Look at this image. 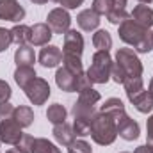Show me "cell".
Wrapping results in <instances>:
<instances>
[{
	"instance_id": "obj_1",
	"label": "cell",
	"mask_w": 153,
	"mask_h": 153,
	"mask_svg": "<svg viewBox=\"0 0 153 153\" xmlns=\"http://www.w3.org/2000/svg\"><path fill=\"white\" fill-rule=\"evenodd\" d=\"M119 27V39L130 46H134V50L137 53H148L153 48L152 41V32L146 27H141L139 23H135L134 20H125Z\"/></svg>"
},
{
	"instance_id": "obj_2",
	"label": "cell",
	"mask_w": 153,
	"mask_h": 153,
	"mask_svg": "<svg viewBox=\"0 0 153 153\" xmlns=\"http://www.w3.org/2000/svg\"><path fill=\"white\" fill-rule=\"evenodd\" d=\"M91 137L100 146L112 144L116 141V137H117L116 119L111 114L98 112V114L94 116V119H93V125H91Z\"/></svg>"
},
{
	"instance_id": "obj_3",
	"label": "cell",
	"mask_w": 153,
	"mask_h": 153,
	"mask_svg": "<svg viewBox=\"0 0 153 153\" xmlns=\"http://www.w3.org/2000/svg\"><path fill=\"white\" fill-rule=\"evenodd\" d=\"M111 70H112V57L109 52L96 50L93 55V62L87 70V76L93 84H107L111 78Z\"/></svg>"
},
{
	"instance_id": "obj_4",
	"label": "cell",
	"mask_w": 153,
	"mask_h": 153,
	"mask_svg": "<svg viewBox=\"0 0 153 153\" xmlns=\"http://www.w3.org/2000/svg\"><path fill=\"white\" fill-rule=\"evenodd\" d=\"M116 62L125 70L126 76H143V62L132 48H119L116 52Z\"/></svg>"
},
{
	"instance_id": "obj_5",
	"label": "cell",
	"mask_w": 153,
	"mask_h": 153,
	"mask_svg": "<svg viewBox=\"0 0 153 153\" xmlns=\"http://www.w3.org/2000/svg\"><path fill=\"white\" fill-rule=\"evenodd\" d=\"M46 23L53 34H66L70 30V25H71V16L64 7H55L48 13Z\"/></svg>"
},
{
	"instance_id": "obj_6",
	"label": "cell",
	"mask_w": 153,
	"mask_h": 153,
	"mask_svg": "<svg viewBox=\"0 0 153 153\" xmlns=\"http://www.w3.org/2000/svg\"><path fill=\"white\" fill-rule=\"evenodd\" d=\"M23 91H25L27 98L30 100V103H34V105H43L48 100V96H50V85H48V82L45 78H39V76H36Z\"/></svg>"
},
{
	"instance_id": "obj_7",
	"label": "cell",
	"mask_w": 153,
	"mask_h": 153,
	"mask_svg": "<svg viewBox=\"0 0 153 153\" xmlns=\"http://www.w3.org/2000/svg\"><path fill=\"white\" fill-rule=\"evenodd\" d=\"M23 18H25V9L18 0H0V20L18 23Z\"/></svg>"
},
{
	"instance_id": "obj_8",
	"label": "cell",
	"mask_w": 153,
	"mask_h": 153,
	"mask_svg": "<svg viewBox=\"0 0 153 153\" xmlns=\"http://www.w3.org/2000/svg\"><path fill=\"white\" fill-rule=\"evenodd\" d=\"M22 135H23L22 126H20L14 119L0 121V143H5V144H13V146H16L18 141L22 139Z\"/></svg>"
},
{
	"instance_id": "obj_9",
	"label": "cell",
	"mask_w": 153,
	"mask_h": 153,
	"mask_svg": "<svg viewBox=\"0 0 153 153\" xmlns=\"http://www.w3.org/2000/svg\"><path fill=\"white\" fill-rule=\"evenodd\" d=\"M84 52V38L80 32H76L75 29H70L64 34V46H62V53L64 55H76L80 57Z\"/></svg>"
},
{
	"instance_id": "obj_10",
	"label": "cell",
	"mask_w": 153,
	"mask_h": 153,
	"mask_svg": "<svg viewBox=\"0 0 153 153\" xmlns=\"http://www.w3.org/2000/svg\"><path fill=\"white\" fill-rule=\"evenodd\" d=\"M116 126H117V135H119L121 139H125V141H135V139L139 137V134H141L139 123L134 121L128 114L123 116V117L116 123Z\"/></svg>"
},
{
	"instance_id": "obj_11",
	"label": "cell",
	"mask_w": 153,
	"mask_h": 153,
	"mask_svg": "<svg viewBox=\"0 0 153 153\" xmlns=\"http://www.w3.org/2000/svg\"><path fill=\"white\" fill-rule=\"evenodd\" d=\"M39 62L43 68H55L62 62V52L59 46L53 45H45V48L39 52Z\"/></svg>"
},
{
	"instance_id": "obj_12",
	"label": "cell",
	"mask_w": 153,
	"mask_h": 153,
	"mask_svg": "<svg viewBox=\"0 0 153 153\" xmlns=\"http://www.w3.org/2000/svg\"><path fill=\"white\" fill-rule=\"evenodd\" d=\"M128 100H130V103H132L139 112H143V114H148V112L153 111V96L150 94V91H146V89H141V91L130 94Z\"/></svg>"
},
{
	"instance_id": "obj_13",
	"label": "cell",
	"mask_w": 153,
	"mask_h": 153,
	"mask_svg": "<svg viewBox=\"0 0 153 153\" xmlns=\"http://www.w3.org/2000/svg\"><path fill=\"white\" fill-rule=\"evenodd\" d=\"M52 36H53V32L48 27V23H36L34 27H30V43L34 46H45V45H48Z\"/></svg>"
},
{
	"instance_id": "obj_14",
	"label": "cell",
	"mask_w": 153,
	"mask_h": 153,
	"mask_svg": "<svg viewBox=\"0 0 153 153\" xmlns=\"http://www.w3.org/2000/svg\"><path fill=\"white\" fill-rule=\"evenodd\" d=\"M76 23L82 30L85 32H91V30H96L100 27V14H96L93 9H84L78 13L76 16Z\"/></svg>"
},
{
	"instance_id": "obj_15",
	"label": "cell",
	"mask_w": 153,
	"mask_h": 153,
	"mask_svg": "<svg viewBox=\"0 0 153 153\" xmlns=\"http://www.w3.org/2000/svg\"><path fill=\"white\" fill-rule=\"evenodd\" d=\"M130 18L139 23L141 27H146V29H152L153 27V9L148 7L146 4H141V5H135Z\"/></svg>"
},
{
	"instance_id": "obj_16",
	"label": "cell",
	"mask_w": 153,
	"mask_h": 153,
	"mask_svg": "<svg viewBox=\"0 0 153 153\" xmlns=\"http://www.w3.org/2000/svg\"><path fill=\"white\" fill-rule=\"evenodd\" d=\"M76 76L78 75H73L71 71H68L64 66L57 70L55 73V84L61 91L64 93H73L75 91V82H76Z\"/></svg>"
},
{
	"instance_id": "obj_17",
	"label": "cell",
	"mask_w": 153,
	"mask_h": 153,
	"mask_svg": "<svg viewBox=\"0 0 153 153\" xmlns=\"http://www.w3.org/2000/svg\"><path fill=\"white\" fill-rule=\"evenodd\" d=\"M53 137H55V141L59 143V144H62V146H70L73 141H75V132H73V126L71 125H68L66 121L64 123H61V125H53Z\"/></svg>"
},
{
	"instance_id": "obj_18",
	"label": "cell",
	"mask_w": 153,
	"mask_h": 153,
	"mask_svg": "<svg viewBox=\"0 0 153 153\" xmlns=\"http://www.w3.org/2000/svg\"><path fill=\"white\" fill-rule=\"evenodd\" d=\"M100 112L111 114V116H112V117L116 119V123H117V121H119L123 116H126L125 105H123V102H121L119 98H109V100H105V103L102 105Z\"/></svg>"
},
{
	"instance_id": "obj_19",
	"label": "cell",
	"mask_w": 153,
	"mask_h": 153,
	"mask_svg": "<svg viewBox=\"0 0 153 153\" xmlns=\"http://www.w3.org/2000/svg\"><path fill=\"white\" fill-rule=\"evenodd\" d=\"M36 76L38 75H36V71H34L32 66H18L16 71H14V80H16V84L22 89H25Z\"/></svg>"
},
{
	"instance_id": "obj_20",
	"label": "cell",
	"mask_w": 153,
	"mask_h": 153,
	"mask_svg": "<svg viewBox=\"0 0 153 153\" xmlns=\"http://www.w3.org/2000/svg\"><path fill=\"white\" fill-rule=\"evenodd\" d=\"M13 119H14L22 128H27V126H30V125L34 123V112H32L30 107H27V105H20V107L14 109V116H13Z\"/></svg>"
},
{
	"instance_id": "obj_21",
	"label": "cell",
	"mask_w": 153,
	"mask_h": 153,
	"mask_svg": "<svg viewBox=\"0 0 153 153\" xmlns=\"http://www.w3.org/2000/svg\"><path fill=\"white\" fill-rule=\"evenodd\" d=\"M14 62L16 66H32L36 62V53L30 46H20L14 53Z\"/></svg>"
},
{
	"instance_id": "obj_22",
	"label": "cell",
	"mask_w": 153,
	"mask_h": 153,
	"mask_svg": "<svg viewBox=\"0 0 153 153\" xmlns=\"http://www.w3.org/2000/svg\"><path fill=\"white\" fill-rule=\"evenodd\" d=\"M71 114H73V117H84V119H91L93 121L98 112H96L94 105H89V103H84V102L76 100L73 103V107H71Z\"/></svg>"
},
{
	"instance_id": "obj_23",
	"label": "cell",
	"mask_w": 153,
	"mask_h": 153,
	"mask_svg": "<svg viewBox=\"0 0 153 153\" xmlns=\"http://www.w3.org/2000/svg\"><path fill=\"white\" fill-rule=\"evenodd\" d=\"M11 38L13 43H16L18 46H25L27 43H30V27L27 25H14L11 29Z\"/></svg>"
},
{
	"instance_id": "obj_24",
	"label": "cell",
	"mask_w": 153,
	"mask_h": 153,
	"mask_svg": "<svg viewBox=\"0 0 153 153\" xmlns=\"http://www.w3.org/2000/svg\"><path fill=\"white\" fill-rule=\"evenodd\" d=\"M66 116H68V111H66L64 105H61V103H53V105H50L48 111H46V117H48V121H50L52 125H61V123H64V121H66Z\"/></svg>"
},
{
	"instance_id": "obj_25",
	"label": "cell",
	"mask_w": 153,
	"mask_h": 153,
	"mask_svg": "<svg viewBox=\"0 0 153 153\" xmlns=\"http://www.w3.org/2000/svg\"><path fill=\"white\" fill-rule=\"evenodd\" d=\"M93 45L96 50H102V52H109L112 48V38L107 30H96L93 34Z\"/></svg>"
},
{
	"instance_id": "obj_26",
	"label": "cell",
	"mask_w": 153,
	"mask_h": 153,
	"mask_svg": "<svg viewBox=\"0 0 153 153\" xmlns=\"http://www.w3.org/2000/svg\"><path fill=\"white\" fill-rule=\"evenodd\" d=\"M30 153H61V150H59L53 143H50L48 139L38 137V139H34V143H32Z\"/></svg>"
},
{
	"instance_id": "obj_27",
	"label": "cell",
	"mask_w": 153,
	"mask_h": 153,
	"mask_svg": "<svg viewBox=\"0 0 153 153\" xmlns=\"http://www.w3.org/2000/svg\"><path fill=\"white\" fill-rule=\"evenodd\" d=\"M62 66H64L68 71H71L73 75H82V73H84L82 61H80V57H76V55H64V53H62Z\"/></svg>"
},
{
	"instance_id": "obj_28",
	"label": "cell",
	"mask_w": 153,
	"mask_h": 153,
	"mask_svg": "<svg viewBox=\"0 0 153 153\" xmlns=\"http://www.w3.org/2000/svg\"><path fill=\"white\" fill-rule=\"evenodd\" d=\"M91 119H84V117H73V132L76 137H85L91 135Z\"/></svg>"
},
{
	"instance_id": "obj_29",
	"label": "cell",
	"mask_w": 153,
	"mask_h": 153,
	"mask_svg": "<svg viewBox=\"0 0 153 153\" xmlns=\"http://www.w3.org/2000/svg\"><path fill=\"white\" fill-rule=\"evenodd\" d=\"M123 85H125L126 96H130V94H134V93L144 89V84H143V78H141V76H128V78L123 82Z\"/></svg>"
},
{
	"instance_id": "obj_30",
	"label": "cell",
	"mask_w": 153,
	"mask_h": 153,
	"mask_svg": "<svg viewBox=\"0 0 153 153\" xmlns=\"http://www.w3.org/2000/svg\"><path fill=\"white\" fill-rule=\"evenodd\" d=\"M100 98H102L100 93L96 89H93V87H87V89H84V91L78 93V100L84 102V103H89V105H96L100 102Z\"/></svg>"
},
{
	"instance_id": "obj_31",
	"label": "cell",
	"mask_w": 153,
	"mask_h": 153,
	"mask_svg": "<svg viewBox=\"0 0 153 153\" xmlns=\"http://www.w3.org/2000/svg\"><path fill=\"white\" fill-rule=\"evenodd\" d=\"M105 16H107V20H109L112 25H121L125 20L130 18L128 13H126V9H111Z\"/></svg>"
},
{
	"instance_id": "obj_32",
	"label": "cell",
	"mask_w": 153,
	"mask_h": 153,
	"mask_svg": "<svg viewBox=\"0 0 153 153\" xmlns=\"http://www.w3.org/2000/svg\"><path fill=\"white\" fill-rule=\"evenodd\" d=\"M68 153H93L91 144L84 139H75L70 146H68Z\"/></svg>"
},
{
	"instance_id": "obj_33",
	"label": "cell",
	"mask_w": 153,
	"mask_h": 153,
	"mask_svg": "<svg viewBox=\"0 0 153 153\" xmlns=\"http://www.w3.org/2000/svg\"><path fill=\"white\" fill-rule=\"evenodd\" d=\"M32 143H34V137L29 135V134H23L22 139L18 141V144H16L14 148H16L18 152H22V153H30V150H32Z\"/></svg>"
},
{
	"instance_id": "obj_34",
	"label": "cell",
	"mask_w": 153,
	"mask_h": 153,
	"mask_svg": "<svg viewBox=\"0 0 153 153\" xmlns=\"http://www.w3.org/2000/svg\"><path fill=\"white\" fill-rule=\"evenodd\" d=\"M111 78L114 80L116 84H123L128 76H126V73H125V70L117 64V62H112V70H111Z\"/></svg>"
},
{
	"instance_id": "obj_35",
	"label": "cell",
	"mask_w": 153,
	"mask_h": 153,
	"mask_svg": "<svg viewBox=\"0 0 153 153\" xmlns=\"http://www.w3.org/2000/svg\"><path fill=\"white\" fill-rule=\"evenodd\" d=\"M96 14H107L111 11V0H93V7H91Z\"/></svg>"
},
{
	"instance_id": "obj_36",
	"label": "cell",
	"mask_w": 153,
	"mask_h": 153,
	"mask_svg": "<svg viewBox=\"0 0 153 153\" xmlns=\"http://www.w3.org/2000/svg\"><path fill=\"white\" fill-rule=\"evenodd\" d=\"M13 43V38H11V30L0 27V53L5 52L9 48V45Z\"/></svg>"
},
{
	"instance_id": "obj_37",
	"label": "cell",
	"mask_w": 153,
	"mask_h": 153,
	"mask_svg": "<svg viewBox=\"0 0 153 153\" xmlns=\"http://www.w3.org/2000/svg\"><path fill=\"white\" fill-rule=\"evenodd\" d=\"M14 109H16V107H13L9 102H4V103H0V121L13 119V116H14Z\"/></svg>"
},
{
	"instance_id": "obj_38",
	"label": "cell",
	"mask_w": 153,
	"mask_h": 153,
	"mask_svg": "<svg viewBox=\"0 0 153 153\" xmlns=\"http://www.w3.org/2000/svg\"><path fill=\"white\" fill-rule=\"evenodd\" d=\"M87 87H93V82L89 80V76L87 73H82V75L76 76V82H75V93L78 91H84V89H87Z\"/></svg>"
},
{
	"instance_id": "obj_39",
	"label": "cell",
	"mask_w": 153,
	"mask_h": 153,
	"mask_svg": "<svg viewBox=\"0 0 153 153\" xmlns=\"http://www.w3.org/2000/svg\"><path fill=\"white\" fill-rule=\"evenodd\" d=\"M11 94H13V91H11V85H9L5 80H0V103H4V102H9Z\"/></svg>"
},
{
	"instance_id": "obj_40",
	"label": "cell",
	"mask_w": 153,
	"mask_h": 153,
	"mask_svg": "<svg viewBox=\"0 0 153 153\" xmlns=\"http://www.w3.org/2000/svg\"><path fill=\"white\" fill-rule=\"evenodd\" d=\"M146 130H148V139H146V144L153 148V114L148 117V121H146Z\"/></svg>"
},
{
	"instance_id": "obj_41",
	"label": "cell",
	"mask_w": 153,
	"mask_h": 153,
	"mask_svg": "<svg viewBox=\"0 0 153 153\" xmlns=\"http://www.w3.org/2000/svg\"><path fill=\"white\" fill-rule=\"evenodd\" d=\"M82 4H84V0H64L62 7H64V9H76V7L82 5Z\"/></svg>"
},
{
	"instance_id": "obj_42",
	"label": "cell",
	"mask_w": 153,
	"mask_h": 153,
	"mask_svg": "<svg viewBox=\"0 0 153 153\" xmlns=\"http://www.w3.org/2000/svg\"><path fill=\"white\" fill-rule=\"evenodd\" d=\"M134 153H153V148H150L148 144H143V146L135 148V152Z\"/></svg>"
},
{
	"instance_id": "obj_43",
	"label": "cell",
	"mask_w": 153,
	"mask_h": 153,
	"mask_svg": "<svg viewBox=\"0 0 153 153\" xmlns=\"http://www.w3.org/2000/svg\"><path fill=\"white\" fill-rule=\"evenodd\" d=\"M32 4H38V5H43V4H46L48 0H30Z\"/></svg>"
},
{
	"instance_id": "obj_44",
	"label": "cell",
	"mask_w": 153,
	"mask_h": 153,
	"mask_svg": "<svg viewBox=\"0 0 153 153\" xmlns=\"http://www.w3.org/2000/svg\"><path fill=\"white\" fill-rule=\"evenodd\" d=\"M148 91H150V94L153 96V78L150 80V89H148Z\"/></svg>"
},
{
	"instance_id": "obj_45",
	"label": "cell",
	"mask_w": 153,
	"mask_h": 153,
	"mask_svg": "<svg viewBox=\"0 0 153 153\" xmlns=\"http://www.w3.org/2000/svg\"><path fill=\"white\" fill-rule=\"evenodd\" d=\"M139 2H141V4H146V5H148V4H152L153 0H139Z\"/></svg>"
},
{
	"instance_id": "obj_46",
	"label": "cell",
	"mask_w": 153,
	"mask_h": 153,
	"mask_svg": "<svg viewBox=\"0 0 153 153\" xmlns=\"http://www.w3.org/2000/svg\"><path fill=\"white\" fill-rule=\"evenodd\" d=\"M5 153H22V152H18V150L14 148V150H9V152H5Z\"/></svg>"
},
{
	"instance_id": "obj_47",
	"label": "cell",
	"mask_w": 153,
	"mask_h": 153,
	"mask_svg": "<svg viewBox=\"0 0 153 153\" xmlns=\"http://www.w3.org/2000/svg\"><path fill=\"white\" fill-rule=\"evenodd\" d=\"M52 2H55V4H61V5L64 4V0H52Z\"/></svg>"
},
{
	"instance_id": "obj_48",
	"label": "cell",
	"mask_w": 153,
	"mask_h": 153,
	"mask_svg": "<svg viewBox=\"0 0 153 153\" xmlns=\"http://www.w3.org/2000/svg\"><path fill=\"white\" fill-rule=\"evenodd\" d=\"M121 153H130V152H121Z\"/></svg>"
},
{
	"instance_id": "obj_49",
	"label": "cell",
	"mask_w": 153,
	"mask_h": 153,
	"mask_svg": "<svg viewBox=\"0 0 153 153\" xmlns=\"http://www.w3.org/2000/svg\"><path fill=\"white\" fill-rule=\"evenodd\" d=\"M152 41H153V32H152Z\"/></svg>"
}]
</instances>
